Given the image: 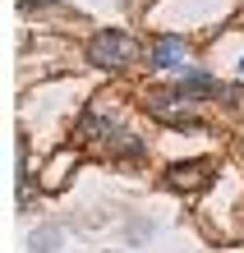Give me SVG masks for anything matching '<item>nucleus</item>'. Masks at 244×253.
I'll return each mask as SVG.
<instances>
[{"label":"nucleus","mask_w":244,"mask_h":253,"mask_svg":"<svg viewBox=\"0 0 244 253\" xmlns=\"http://www.w3.org/2000/svg\"><path fill=\"white\" fill-rule=\"evenodd\" d=\"M185 55H189L185 37H161L157 46L147 51V65L152 69H185Z\"/></svg>","instance_id":"7ed1b4c3"},{"label":"nucleus","mask_w":244,"mask_h":253,"mask_svg":"<svg viewBox=\"0 0 244 253\" xmlns=\"http://www.w3.org/2000/svg\"><path fill=\"white\" fill-rule=\"evenodd\" d=\"M171 189H203L207 180H212V166L207 161H189V166H171Z\"/></svg>","instance_id":"20e7f679"},{"label":"nucleus","mask_w":244,"mask_h":253,"mask_svg":"<svg viewBox=\"0 0 244 253\" xmlns=\"http://www.w3.org/2000/svg\"><path fill=\"white\" fill-rule=\"evenodd\" d=\"M175 92H180V101H203V97H221L226 87H217V79H212V74H203V69H189V74H180Z\"/></svg>","instance_id":"f03ea898"},{"label":"nucleus","mask_w":244,"mask_h":253,"mask_svg":"<svg viewBox=\"0 0 244 253\" xmlns=\"http://www.w3.org/2000/svg\"><path fill=\"white\" fill-rule=\"evenodd\" d=\"M88 55H93V65H101V69H125L134 60V42L125 33H97Z\"/></svg>","instance_id":"f257e3e1"}]
</instances>
